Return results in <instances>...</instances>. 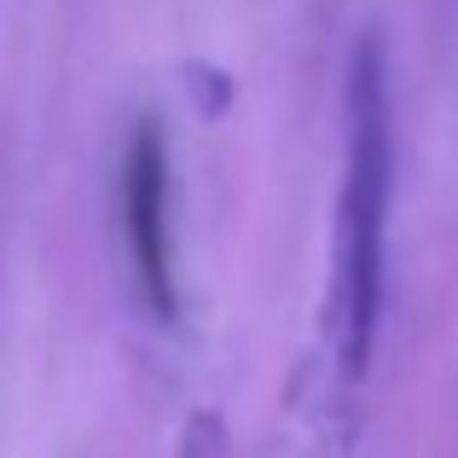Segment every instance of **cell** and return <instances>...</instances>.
I'll return each mask as SVG.
<instances>
[{
	"label": "cell",
	"instance_id": "6da1fadb",
	"mask_svg": "<svg viewBox=\"0 0 458 458\" xmlns=\"http://www.w3.org/2000/svg\"><path fill=\"white\" fill-rule=\"evenodd\" d=\"M394 209V88L377 35H360L343 81V174L331 203V256L319 302V429L343 453L354 436V401L377 354L383 284H389Z\"/></svg>",
	"mask_w": 458,
	"mask_h": 458
},
{
	"label": "cell",
	"instance_id": "7a4b0ae2",
	"mask_svg": "<svg viewBox=\"0 0 458 458\" xmlns=\"http://www.w3.org/2000/svg\"><path fill=\"white\" fill-rule=\"evenodd\" d=\"M123 244L140 302L163 325L180 319V238H174V163L157 123H140L123 151Z\"/></svg>",
	"mask_w": 458,
	"mask_h": 458
},
{
	"label": "cell",
	"instance_id": "3957f363",
	"mask_svg": "<svg viewBox=\"0 0 458 458\" xmlns=\"http://www.w3.org/2000/svg\"><path fill=\"white\" fill-rule=\"evenodd\" d=\"M180 458H226V429L215 412H198L180 436Z\"/></svg>",
	"mask_w": 458,
	"mask_h": 458
}]
</instances>
